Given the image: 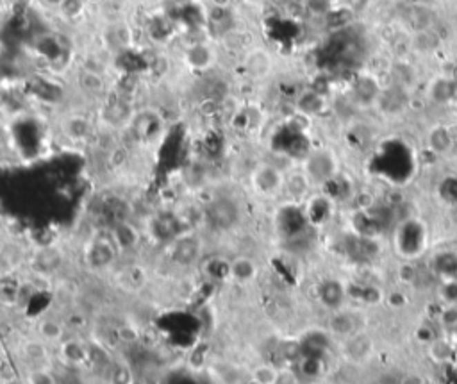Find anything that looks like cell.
Listing matches in <instances>:
<instances>
[{
  "instance_id": "6da1fadb",
  "label": "cell",
  "mask_w": 457,
  "mask_h": 384,
  "mask_svg": "<svg viewBox=\"0 0 457 384\" xmlns=\"http://www.w3.org/2000/svg\"><path fill=\"white\" fill-rule=\"evenodd\" d=\"M245 224V204L234 191H216L204 204V231L216 236H228Z\"/></svg>"
},
{
  "instance_id": "7a4b0ae2",
  "label": "cell",
  "mask_w": 457,
  "mask_h": 384,
  "mask_svg": "<svg viewBox=\"0 0 457 384\" xmlns=\"http://www.w3.org/2000/svg\"><path fill=\"white\" fill-rule=\"evenodd\" d=\"M161 247V258L166 267L175 272L190 273L202 263L207 252L206 231L184 229Z\"/></svg>"
},
{
  "instance_id": "3957f363",
  "label": "cell",
  "mask_w": 457,
  "mask_h": 384,
  "mask_svg": "<svg viewBox=\"0 0 457 384\" xmlns=\"http://www.w3.org/2000/svg\"><path fill=\"white\" fill-rule=\"evenodd\" d=\"M82 261L91 273H109L117 270V265L120 263L121 258L113 238L109 236L108 227L97 231L88 240L82 249Z\"/></svg>"
},
{
  "instance_id": "277c9868",
  "label": "cell",
  "mask_w": 457,
  "mask_h": 384,
  "mask_svg": "<svg viewBox=\"0 0 457 384\" xmlns=\"http://www.w3.org/2000/svg\"><path fill=\"white\" fill-rule=\"evenodd\" d=\"M286 170L270 161H259L249 172L251 191L259 199L272 200L284 193Z\"/></svg>"
},
{
  "instance_id": "5b68a950",
  "label": "cell",
  "mask_w": 457,
  "mask_h": 384,
  "mask_svg": "<svg viewBox=\"0 0 457 384\" xmlns=\"http://www.w3.org/2000/svg\"><path fill=\"white\" fill-rule=\"evenodd\" d=\"M108 231L109 236H111L113 242H115V245H117L121 261L134 258V256L142 251L145 231H143V227L138 222H134L129 216L113 220L111 225L108 227Z\"/></svg>"
},
{
  "instance_id": "8992f818",
  "label": "cell",
  "mask_w": 457,
  "mask_h": 384,
  "mask_svg": "<svg viewBox=\"0 0 457 384\" xmlns=\"http://www.w3.org/2000/svg\"><path fill=\"white\" fill-rule=\"evenodd\" d=\"M300 170L306 173V177L309 179L313 188L315 186H324L336 173V157L327 148H316V151H311L306 155Z\"/></svg>"
},
{
  "instance_id": "52a82bcc",
  "label": "cell",
  "mask_w": 457,
  "mask_h": 384,
  "mask_svg": "<svg viewBox=\"0 0 457 384\" xmlns=\"http://www.w3.org/2000/svg\"><path fill=\"white\" fill-rule=\"evenodd\" d=\"M182 65L193 74H207L220 61V52L211 41H195L182 50Z\"/></svg>"
},
{
  "instance_id": "ba28073f",
  "label": "cell",
  "mask_w": 457,
  "mask_h": 384,
  "mask_svg": "<svg viewBox=\"0 0 457 384\" xmlns=\"http://www.w3.org/2000/svg\"><path fill=\"white\" fill-rule=\"evenodd\" d=\"M242 68L246 79L254 82H263L272 77L273 70H275V59L266 47L254 45L243 52Z\"/></svg>"
},
{
  "instance_id": "9c48e42d",
  "label": "cell",
  "mask_w": 457,
  "mask_h": 384,
  "mask_svg": "<svg viewBox=\"0 0 457 384\" xmlns=\"http://www.w3.org/2000/svg\"><path fill=\"white\" fill-rule=\"evenodd\" d=\"M97 126L88 115L79 111L65 113L59 118V133L66 142L79 145V143H88L95 136Z\"/></svg>"
},
{
  "instance_id": "30bf717a",
  "label": "cell",
  "mask_w": 457,
  "mask_h": 384,
  "mask_svg": "<svg viewBox=\"0 0 457 384\" xmlns=\"http://www.w3.org/2000/svg\"><path fill=\"white\" fill-rule=\"evenodd\" d=\"M227 281L236 286H249L259 277V263L252 256L237 254L227 265Z\"/></svg>"
},
{
  "instance_id": "8fae6325",
  "label": "cell",
  "mask_w": 457,
  "mask_h": 384,
  "mask_svg": "<svg viewBox=\"0 0 457 384\" xmlns=\"http://www.w3.org/2000/svg\"><path fill=\"white\" fill-rule=\"evenodd\" d=\"M75 84L82 97L91 100H99L106 97L108 93V75L99 74V72H91V70L79 68L77 77H75Z\"/></svg>"
},
{
  "instance_id": "7c38bea8",
  "label": "cell",
  "mask_w": 457,
  "mask_h": 384,
  "mask_svg": "<svg viewBox=\"0 0 457 384\" xmlns=\"http://www.w3.org/2000/svg\"><path fill=\"white\" fill-rule=\"evenodd\" d=\"M35 336L43 340L50 347H57L68 336V325L63 318L56 315H45L36 322Z\"/></svg>"
},
{
  "instance_id": "4fadbf2b",
  "label": "cell",
  "mask_w": 457,
  "mask_h": 384,
  "mask_svg": "<svg viewBox=\"0 0 457 384\" xmlns=\"http://www.w3.org/2000/svg\"><path fill=\"white\" fill-rule=\"evenodd\" d=\"M63 267V251L57 247H41L32 254V268L41 277H50Z\"/></svg>"
},
{
  "instance_id": "5bb4252c",
  "label": "cell",
  "mask_w": 457,
  "mask_h": 384,
  "mask_svg": "<svg viewBox=\"0 0 457 384\" xmlns=\"http://www.w3.org/2000/svg\"><path fill=\"white\" fill-rule=\"evenodd\" d=\"M313 184L309 179L306 177V173L302 170H291L286 172V181H284V193L291 202H300L309 195Z\"/></svg>"
},
{
  "instance_id": "9a60e30c",
  "label": "cell",
  "mask_w": 457,
  "mask_h": 384,
  "mask_svg": "<svg viewBox=\"0 0 457 384\" xmlns=\"http://www.w3.org/2000/svg\"><path fill=\"white\" fill-rule=\"evenodd\" d=\"M48 350H50V345L45 343L43 340H39L38 336H32L29 340H26L20 345V352L26 358L27 363H30V367H41V365H47L48 358Z\"/></svg>"
},
{
  "instance_id": "2e32d148",
  "label": "cell",
  "mask_w": 457,
  "mask_h": 384,
  "mask_svg": "<svg viewBox=\"0 0 457 384\" xmlns=\"http://www.w3.org/2000/svg\"><path fill=\"white\" fill-rule=\"evenodd\" d=\"M111 32V47L117 50H130L136 47V30L127 20H118L109 27Z\"/></svg>"
},
{
  "instance_id": "e0dca14e",
  "label": "cell",
  "mask_w": 457,
  "mask_h": 384,
  "mask_svg": "<svg viewBox=\"0 0 457 384\" xmlns=\"http://www.w3.org/2000/svg\"><path fill=\"white\" fill-rule=\"evenodd\" d=\"M57 347H59V354L63 361H66L68 365H79L84 359H88V349L79 338L66 336Z\"/></svg>"
},
{
  "instance_id": "ac0fdd59",
  "label": "cell",
  "mask_w": 457,
  "mask_h": 384,
  "mask_svg": "<svg viewBox=\"0 0 457 384\" xmlns=\"http://www.w3.org/2000/svg\"><path fill=\"white\" fill-rule=\"evenodd\" d=\"M280 368L273 363H259L251 370V381L254 384H275Z\"/></svg>"
},
{
  "instance_id": "d6986e66",
  "label": "cell",
  "mask_w": 457,
  "mask_h": 384,
  "mask_svg": "<svg viewBox=\"0 0 457 384\" xmlns=\"http://www.w3.org/2000/svg\"><path fill=\"white\" fill-rule=\"evenodd\" d=\"M427 145L436 154H445L452 147V136H450L447 127H434L427 134Z\"/></svg>"
},
{
  "instance_id": "ffe728a7",
  "label": "cell",
  "mask_w": 457,
  "mask_h": 384,
  "mask_svg": "<svg viewBox=\"0 0 457 384\" xmlns=\"http://www.w3.org/2000/svg\"><path fill=\"white\" fill-rule=\"evenodd\" d=\"M86 6V0H61L56 9L66 22H75V20H79L84 15Z\"/></svg>"
},
{
  "instance_id": "44dd1931",
  "label": "cell",
  "mask_w": 457,
  "mask_h": 384,
  "mask_svg": "<svg viewBox=\"0 0 457 384\" xmlns=\"http://www.w3.org/2000/svg\"><path fill=\"white\" fill-rule=\"evenodd\" d=\"M322 106H324V100H322V97H320L316 91H304L297 100L298 111L307 115V117L316 115V113L322 109Z\"/></svg>"
},
{
  "instance_id": "7402d4cb",
  "label": "cell",
  "mask_w": 457,
  "mask_h": 384,
  "mask_svg": "<svg viewBox=\"0 0 457 384\" xmlns=\"http://www.w3.org/2000/svg\"><path fill=\"white\" fill-rule=\"evenodd\" d=\"M26 384H59L56 374L50 370V367L41 365V367H30L27 372Z\"/></svg>"
},
{
  "instance_id": "603a6c76",
  "label": "cell",
  "mask_w": 457,
  "mask_h": 384,
  "mask_svg": "<svg viewBox=\"0 0 457 384\" xmlns=\"http://www.w3.org/2000/svg\"><path fill=\"white\" fill-rule=\"evenodd\" d=\"M307 11L316 17H325L332 11V6H334V0H304Z\"/></svg>"
},
{
  "instance_id": "cb8c5ba5",
  "label": "cell",
  "mask_w": 457,
  "mask_h": 384,
  "mask_svg": "<svg viewBox=\"0 0 457 384\" xmlns=\"http://www.w3.org/2000/svg\"><path fill=\"white\" fill-rule=\"evenodd\" d=\"M275 384H300V381H298V377L295 376V372L282 370V368H280L279 379H277Z\"/></svg>"
},
{
  "instance_id": "d4e9b609",
  "label": "cell",
  "mask_w": 457,
  "mask_h": 384,
  "mask_svg": "<svg viewBox=\"0 0 457 384\" xmlns=\"http://www.w3.org/2000/svg\"><path fill=\"white\" fill-rule=\"evenodd\" d=\"M215 9H228L231 8V0H209Z\"/></svg>"
},
{
  "instance_id": "484cf974",
  "label": "cell",
  "mask_w": 457,
  "mask_h": 384,
  "mask_svg": "<svg viewBox=\"0 0 457 384\" xmlns=\"http://www.w3.org/2000/svg\"><path fill=\"white\" fill-rule=\"evenodd\" d=\"M345 4L352 9H361L362 6L367 4V0H345Z\"/></svg>"
},
{
  "instance_id": "4316f807",
  "label": "cell",
  "mask_w": 457,
  "mask_h": 384,
  "mask_svg": "<svg viewBox=\"0 0 457 384\" xmlns=\"http://www.w3.org/2000/svg\"><path fill=\"white\" fill-rule=\"evenodd\" d=\"M9 384H26V383H20V381H13V383H9Z\"/></svg>"
},
{
  "instance_id": "83f0119b",
  "label": "cell",
  "mask_w": 457,
  "mask_h": 384,
  "mask_svg": "<svg viewBox=\"0 0 457 384\" xmlns=\"http://www.w3.org/2000/svg\"><path fill=\"white\" fill-rule=\"evenodd\" d=\"M325 384H343V383H336V381H332V383H325Z\"/></svg>"
}]
</instances>
